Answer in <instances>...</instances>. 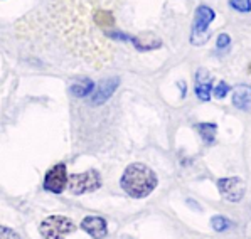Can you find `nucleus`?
I'll use <instances>...</instances> for the list:
<instances>
[{
	"label": "nucleus",
	"mask_w": 251,
	"mask_h": 239,
	"mask_svg": "<svg viewBox=\"0 0 251 239\" xmlns=\"http://www.w3.org/2000/svg\"><path fill=\"white\" fill-rule=\"evenodd\" d=\"M157 184L159 180L155 172L144 164H130L120 180L122 189L133 199H144L150 195L155 191Z\"/></svg>",
	"instance_id": "nucleus-1"
},
{
	"label": "nucleus",
	"mask_w": 251,
	"mask_h": 239,
	"mask_svg": "<svg viewBox=\"0 0 251 239\" xmlns=\"http://www.w3.org/2000/svg\"><path fill=\"white\" fill-rule=\"evenodd\" d=\"M75 231V222L66 215H49L39 224V233L44 239H64Z\"/></svg>",
	"instance_id": "nucleus-2"
},
{
	"label": "nucleus",
	"mask_w": 251,
	"mask_h": 239,
	"mask_svg": "<svg viewBox=\"0 0 251 239\" xmlns=\"http://www.w3.org/2000/svg\"><path fill=\"white\" fill-rule=\"evenodd\" d=\"M214 19L216 14L211 7L201 5L196 9L194 24H192V32H191V44L194 46L206 44L207 39H209V25Z\"/></svg>",
	"instance_id": "nucleus-3"
},
{
	"label": "nucleus",
	"mask_w": 251,
	"mask_h": 239,
	"mask_svg": "<svg viewBox=\"0 0 251 239\" xmlns=\"http://www.w3.org/2000/svg\"><path fill=\"white\" fill-rule=\"evenodd\" d=\"M68 187L75 195L95 192L101 187V177L96 170H86L83 173H73L68 177Z\"/></svg>",
	"instance_id": "nucleus-4"
},
{
	"label": "nucleus",
	"mask_w": 251,
	"mask_h": 239,
	"mask_svg": "<svg viewBox=\"0 0 251 239\" xmlns=\"http://www.w3.org/2000/svg\"><path fill=\"white\" fill-rule=\"evenodd\" d=\"M218 189L223 194V197L229 202H239L245 197L246 192V182L239 177H227V179L218 180Z\"/></svg>",
	"instance_id": "nucleus-5"
},
{
	"label": "nucleus",
	"mask_w": 251,
	"mask_h": 239,
	"mask_svg": "<svg viewBox=\"0 0 251 239\" xmlns=\"http://www.w3.org/2000/svg\"><path fill=\"white\" fill-rule=\"evenodd\" d=\"M68 187V170L64 164H57L48 170L44 177V189L52 194H61Z\"/></svg>",
	"instance_id": "nucleus-6"
},
{
	"label": "nucleus",
	"mask_w": 251,
	"mask_h": 239,
	"mask_svg": "<svg viewBox=\"0 0 251 239\" xmlns=\"http://www.w3.org/2000/svg\"><path fill=\"white\" fill-rule=\"evenodd\" d=\"M81 229L88 233L93 239H103L108 234L106 221L98 215H88L81 221Z\"/></svg>",
	"instance_id": "nucleus-7"
},
{
	"label": "nucleus",
	"mask_w": 251,
	"mask_h": 239,
	"mask_svg": "<svg viewBox=\"0 0 251 239\" xmlns=\"http://www.w3.org/2000/svg\"><path fill=\"white\" fill-rule=\"evenodd\" d=\"M120 84V78H108L103 79L98 86H95L93 90V105H103L106 99L111 98V95L115 93V90Z\"/></svg>",
	"instance_id": "nucleus-8"
},
{
	"label": "nucleus",
	"mask_w": 251,
	"mask_h": 239,
	"mask_svg": "<svg viewBox=\"0 0 251 239\" xmlns=\"http://www.w3.org/2000/svg\"><path fill=\"white\" fill-rule=\"evenodd\" d=\"M212 90V78L204 68H201L196 74V95L201 101H209Z\"/></svg>",
	"instance_id": "nucleus-9"
},
{
	"label": "nucleus",
	"mask_w": 251,
	"mask_h": 239,
	"mask_svg": "<svg viewBox=\"0 0 251 239\" xmlns=\"http://www.w3.org/2000/svg\"><path fill=\"white\" fill-rule=\"evenodd\" d=\"M233 106L238 110H251V86L238 84L233 88Z\"/></svg>",
	"instance_id": "nucleus-10"
},
{
	"label": "nucleus",
	"mask_w": 251,
	"mask_h": 239,
	"mask_svg": "<svg viewBox=\"0 0 251 239\" xmlns=\"http://www.w3.org/2000/svg\"><path fill=\"white\" fill-rule=\"evenodd\" d=\"M93 90H95V83H93L91 79L78 81V83L71 84V88H69V91H71L75 96H78V98H83V96L91 95Z\"/></svg>",
	"instance_id": "nucleus-11"
},
{
	"label": "nucleus",
	"mask_w": 251,
	"mask_h": 239,
	"mask_svg": "<svg viewBox=\"0 0 251 239\" xmlns=\"http://www.w3.org/2000/svg\"><path fill=\"white\" fill-rule=\"evenodd\" d=\"M196 130L199 132V135L202 137V140L206 143H212L216 138V132H218V125L216 123H199L196 125Z\"/></svg>",
	"instance_id": "nucleus-12"
},
{
	"label": "nucleus",
	"mask_w": 251,
	"mask_h": 239,
	"mask_svg": "<svg viewBox=\"0 0 251 239\" xmlns=\"http://www.w3.org/2000/svg\"><path fill=\"white\" fill-rule=\"evenodd\" d=\"M95 22L98 24L101 29H110V27L115 25V17L111 12H108V10H98V12L95 14Z\"/></svg>",
	"instance_id": "nucleus-13"
},
{
	"label": "nucleus",
	"mask_w": 251,
	"mask_h": 239,
	"mask_svg": "<svg viewBox=\"0 0 251 239\" xmlns=\"http://www.w3.org/2000/svg\"><path fill=\"white\" fill-rule=\"evenodd\" d=\"M233 226H234V222L229 221L225 215H214V217L211 219V227L214 231H218V233H225V231L231 229Z\"/></svg>",
	"instance_id": "nucleus-14"
},
{
	"label": "nucleus",
	"mask_w": 251,
	"mask_h": 239,
	"mask_svg": "<svg viewBox=\"0 0 251 239\" xmlns=\"http://www.w3.org/2000/svg\"><path fill=\"white\" fill-rule=\"evenodd\" d=\"M229 5L243 14L251 12V0H229Z\"/></svg>",
	"instance_id": "nucleus-15"
},
{
	"label": "nucleus",
	"mask_w": 251,
	"mask_h": 239,
	"mask_svg": "<svg viewBox=\"0 0 251 239\" xmlns=\"http://www.w3.org/2000/svg\"><path fill=\"white\" fill-rule=\"evenodd\" d=\"M231 91V86L227 83H225V81H219V84L214 88V96L219 99H223L225 96Z\"/></svg>",
	"instance_id": "nucleus-16"
},
{
	"label": "nucleus",
	"mask_w": 251,
	"mask_h": 239,
	"mask_svg": "<svg viewBox=\"0 0 251 239\" xmlns=\"http://www.w3.org/2000/svg\"><path fill=\"white\" fill-rule=\"evenodd\" d=\"M0 239H21V236L15 231L10 229V227L0 226Z\"/></svg>",
	"instance_id": "nucleus-17"
},
{
	"label": "nucleus",
	"mask_w": 251,
	"mask_h": 239,
	"mask_svg": "<svg viewBox=\"0 0 251 239\" xmlns=\"http://www.w3.org/2000/svg\"><path fill=\"white\" fill-rule=\"evenodd\" d=\"M231 44V37L227 36V34H221L219 36V39H218V49H225V48H227V46Z\"/></svg>",
	"instance_id": "nucleus-18"
}]
</instances>
